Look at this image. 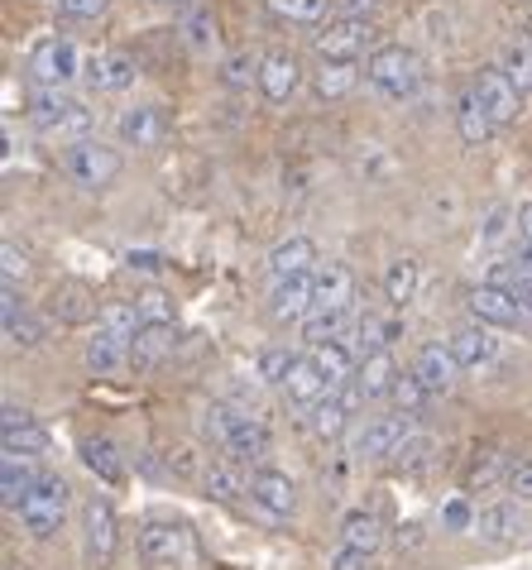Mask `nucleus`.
Masks as SVG:
<instances>
[{"label": "nucleus", "instance_id": "f257e3e1", "mask_svg": "<svg viewBox=\"0 0 532 570\" xmlns=\"http://www.w3.org/2000/svg\"><path fill=\"white\" fill-rule=\"evenodd\" d=\"M365 77L374 91H384V97H394V101H408L422 87V58L413 49H403V43H384V49L370 53Z\"/></svg>", "mask_w": 532, "mask_h": 570}, {"label": "nucleus", "instance_id": "f03ea898", "mask_svg": "<svg viewBox=\"0 0 532 570\" xmlns=\"http://www.w3.org/2000/svg\"><path fill=\"white\" fill-rule=\"evenodd\" d=\"M29 120L53 139H87L91 135V110L53 87H39L35 97H29Z\"/></svg>", "mask_w": 532, "mask_h": 570}, {"label": "nucleus", "instance_id": "7ed1b4c3", "mask_svg": "<svg viewBox=\"0 0 532 570\" xmlns=\"http://www.w3.org/2000/svg\"><path fill=\"white\" fill-rule=\"evenodd\" d=\"M14 513H20L29 537H53L62 528V518H68V484H62L58 474H43Z\"/></svg>", "mask_w": 532, "mask_h": 570}, {"label": "nucleus", "instance_id": "20e7f679", "mask_svg": "<svg viewBox=\"0 0 532 570\" xmlns=\"http://www.w3.org/2000/svg\"><path fill=\"white\" fill-rule=\"evenodd\" d=\"M29 77H35L39 87L62 91L72 77H82V53H77V43L72 39H58V35L39 39L35 53H29Z\"/></svg>", "mask_w": 532, "mask_h": 570}, {"label": "nucleus", "instance_id": "39448f33", "mask_svg": "<svg viewBox=\"0 0 532 570\" xmlns=\"http://www.w3.org/2000/svg\"><path fill=\"white\" fill-rule=\"evenodd\" d=\"M62 168H68V178L77 187H87V193H101V187H111L120 178V154L97 145V139H77L62 158Z\"/></svg>", "mask_w": 532, "mask_h": 570}, {"label": "nucleus", "instance_id": "423d86ee", "mask_svg": "<svg viewBox=\"0 0 532 570\" xmlns=\"http://www.w3.org/2000/svg\"><path fill=\"white\" fill-rule=\"evenodd\" d=\"M408 441H413V413H388V417H374L355 436V451L365 461H384V455H398Z\"/></svg>", "mask_w": 532, "mask_h": 570}, {"label": "nucleus", "instance_id": "0eeeda50", "mask_svg": "<svg viewBox=\"0 0 532 570\" xmlns=\"http://www.w3.org/2000/svg\"><path fill=\"white\" fill-rule=\"evenodd\" d=\"M471 312H475L480 326H499V331L523 326V316H528L519 307V297H513L509 288H499V283H480V288L471 293Z\"/></svg>", "mask_w": 532, "mask_h": 570}, {"label": "nucleus", "instance_id": "6e6552de", "mask_svg": "<svg viewBox=\"0 0 532 570\" xmlns=\"http://www.w3.org/2000/svg\"><path fill=\"white\" fill-rule=\"evenodd\" d=\"M471 91H475V97L484 101V110H490V116H494V125L519 120V97H523V91L509 82V72H504V68H480Z\"/></svg>", "mask_w": 532, "mask_h": 570}, {"label": "nucleus", "instance_id": "1a4fd4ad", "mask_svg": "<svg viewBox=\"0 0 532 570\" xmlns=\"http://www.w3.org/2000/svg\"><path fill=\"white\" fill-rule=\"evenodd\" d=\"M312 283H317V316H346L351 303H355V274L346 264H322L317 274H312Z\"/></svg>", "mask_w": 532, "mask_h": 570}, {"label": "nucleus", "instance_id": "9d476101", "mask_svg": "<svg viewBox=\"0 0 532 570\" xmlns=\"http://www.w3.org/2000/svg\"><path fill=\"white\" fill-rule=\"evenodd\" d=\"M370 39H374L370 20H336L317 35V53H322V62H355Z\"/></svg>", "mask_w": 532, "mask_h": 570}, {"label": "nucleus", "instance_id": "9b49d317", "mask_svg": "<svg viewBox=\"0 0 532 570\" xmlns=\"http://www.w3.org/2000/svg\"><path fill=\"white\" fill-rule=\"evenodd\" d=\"M82 528H87V557L97 561V566H111L116 561V547H120L116 509L106 499H91L87 513H82Z\"/></svg>", "mask_w": 532, "mask_h": 570}, {"label": "nucleus", "instance_id": "f8f14e48", "mask_svg": "<svg viewBox=\"0 0 532 570\" xmlns=\"http://www.w3.org/2000/svg\"><path fill=\"white\" fill-rule=\"evenodd\" d=\"M456 374H461V364L451 355V345H422L417 360H413V379L432 393V399H442V393L456 389Z\"/></svg>", "mask_w": 532, "mask_h": 570}, {"label": "nucleus", "instance_id": "ddd939ff", "mask_svg": "<svg viewBox=\"0 0 532 570\" xmlns=\"http://www.w3.org/2000/svg\"><path fill=\"white\" fill-rule=\"evenodd\" d=\"M139 551H145V561H154V566H183L193 557V542H187V532L178 522H149V528L139 532Z\"/></svg>", "mask_w": 532, "mask_h": 570}, {"label": "nucleus", "instance_id": "4468645a", "mask_svg": "<svg viewBox=\"0 0 532 570\" xmlns=\"http://www.w3.org/2000/svg\"><path fill=\"white\" fill-rule=\"evenodd\" d=\"M0 441H6L10 455H43L49 451V432H43L24 407H6V413H0Z\"/></svg>", "mask_w": 532, "mask_h": 570}, {"label": "nucleus", "instance_id": "2eb2a0df", "mask_svg": "<svg viewBox=\"0 0 532 570\" xmlns=\"http://www.w3.org/2000/svg\"><path fill=\"white\" fill-rule=\"evenodd\" d=\"M116 130H120L125 145H135V149H159L168 139V116L159 106H135L116 120Z\"/></svg>", "mask_w": 532, "mask_h": 570}, {"label": "nucleus", "instance_id": "dca6fc26", "mask_svg": "<svg viewBox=\"0 0 532 570\" xmlns=\"http://www.w3.org/2000/svg\"><path fill=\"white\" fill-rule=\"evenodd\" d=\"M312 307H317V283H312V274L274 283V297H269V316H274V322H307Z\"/></svg>", "mask_w": 532, "mask_h": 570}, {"label": "nucleus", "instance_id": "f3484780", "mask_svg": "<svg viewBox=\"0 0 532 570\" xmlns=\"http://www.w3.org/2000/svg\"><path fill=\"white\" fill-rule=\"evenodd\" d=\"M394 389H398V364L388 351H374L359 360V374H355V393H359V403H370V399H394Z\"/></svg>", "mask_w": 532, "mask_h": 570}, {"label": "nucleus", "instance_id": "a211bd4d", "mask_svg": "<svg viewBox=\"0 0 532 570\" xmlns=\"http://www.w3.org/2000/svg\"><path fill=\"white\" fill-rule=\"evenodd\" d=\"M297 87H303V62L293 53H269L259 68V91L269 97L274 106H284L288 97H297Z\"/></svg>", "mask_w": 532, "mask_h": 570}, {"label": "nucleus", "instance_id": "6ab92c4d", "mask_svg": "<svg viewBox=\"0 0 532 570\" xmlns=\"http://www.w3.org/2000/svg\"><path fill=\"white\" fill-rule=\"evenodd\" d=\"M317 268V245L307 235H293V240L274 245L269 249V278L274 283H288V278H307Z\"/></svg>", "mask_w": 532, "mask_h": 570}, {"label": "nucleus", "instance_id": "aec40b11", "mask_svg": "<svg viewBox=\"0 0 532 570\" xmlns=\"http://www.w3.org/2000/svg\"><path fill=\"white\" fill-rule=\"evenodd\" d=\"M236 465H259L264 455H269V432H264V422L259 417H249L240 413L236 426H230V436H226V446H221Z\"/></svg>", "mask_w": 532, "mask_h": 570}, {"label": "nucleus", "instance_id": "412c9836", "mask_svg": "<svg viewBox=\"0 0 532 570\" xmlns=\"http://www.w3.org/2000/svg\"><path fill=\"white\" fill-rule=\"evenodd\" d=\"M249 499H255L264 513L288 518L293 503H297V489H293L288 474H278V470H255V474H249Z\"/></svg>", "mask_w": 532, "mask_h": 570}, {"label": "nucleus", "instance_id": "4be33fe9", "mask_svg": "<svg viewBox=\"0 0 532 570\" xmlns=\"http://www.w3.org/2000/svg\"><path fill=\"white\" fill-rule=\"evenodd\" d=\"M174 355V326L168 322H145L130 341V364L135 370H159V364Z\"/></svg>", "mask_w": 532, "mask_h": 570}, {"label": "nucleus", "instance_id": "5701e85b", "mask_svg": "<svg viewBox=\"0 0 532 570\" xmlns=\"http://www.w3.org/2000/svg\"><path fill=\"white\" fill-rule=\"evenodd\" d=\"M0 331H6L10 345H39L43 341V322L29 307H20V297H14V288H6V297H0Z\"/></svg>", "mask_w": 532, "mask_h": 570}, {"label": "nucleus", "instance_id": "b1692460", "mask_svg": "<svg viewBox=\"0 0 532 570\" xmlns=\"http://www.w3.org/2000/svg\"><path fill=\"white\" fill-rule=\"evenodd\" d=\"M125 364H130V336H120V331L97 326V336L87 341V370L106 379V374L125 370Z\"/></svg>", "mask_w": 532, "mask_h": 570}, {"label": "nucleus", "instance_id": "393cba45", "mask_svg": "<svg viewBox=\"0 0 532 570\" xmlns=\"http://www.w3.org/2000/svg\"><path fill=\"white\" fill-rule=\"evenodd\" d=\"M446 345H451V355H456L461 370H484V364H494V355H499L490 326H480V322L475 326H461Z\"/></svg>", "mask_w": 532, "mask_h": 570}, {"label": "nucleus", "instance_id": "a878e982", "mask_svg": "<svg viewBox=\"0 0 532 570\" xmlns=\"http://www.w3.org/2000/svg\"><path fill=\"white\" fill-rule=\"evenodd\" d=\"M35 461H39V455H10V451H6V461H0V499H6L10 509H20L29 489L43 480Z\"/></svg>", "mask_w": 532, "mask_h": 570}, {"label": "nucleus", "instance_id": "bb28decb", "mask_svg": "<svg viewBox=\"0 0 532 570\" xmlns=\"http://www.w3.org/2000/svg\"><path fill=\"white\" fill-rule=\"evenodd\" d=\"M284 393L297 407H317L322 399H332V384H326V374L317 370V360H297L284 379Z\"/></svg>", "mask_w": 532, "mask_h": 570}, {"label": "nucleus", "instance_id": "cd10ccee", "mask_svg": "<svg viewBox=\"0 0 532 570\" xmlns=\"http://www.w3.org/2000/svg\"><path fill=\"white\" fill-rule=\"evenodd\" d=\"M312 360H317V370L326 374L332 393L351 389V384H355V374H359V364H355V355H351V345H346V341H322L317 351H312Z\"/></svg>", "mask_w": 532, "mask_h": 570}, {"label": "nucleus", "instance_id": "c85d7f7f", "mask_svg": "<svg viewBox=\"0 0 532 570\" xmlns=\"http://www.w3.org/2000/svg\"><path fill=\"white\" fill-rule=\"evenodd\" d=\"M135 58L130 53H97L87 62V82L97 87V91H125L135 82Z\"/></svg>", "mask_w": 532, "mask_h": 570}, {"label": "nucleus", "instance_id": "c756f323", "mask_svg": "<svg viewBox=\"0 0 532 570\" xmlns=\"http://www.w3.org/2000/svg\"><path fill=\"white\" fill-rule=\"evenodd\" d=\"M475 532L484 542H513V537L523 532V513L519 503H490V509L475 513Z\"/></svg>", "mask_w": 532, "mask_h": 570}, {"label": "nucleus", "instance_id": "7c9ffc66", "mask_svg": "<svg viewBox=\"0 0 532 570\" xmlns=\"http://www.w3.org/2000/svg\"><path fill=\"white\" fill-rule=\"evenodd\" d=\"M341 547L359 551V557H374V551L384 547V522L365 509H355L346 522H341Z\"/></svg>", "mask_w": 532, "mask_h": 570}, {"label": "nucleus", "instance_id": "2f4dec72", "mask_svg": "<svg viewBox=\"0 0 532 570\" xmlns=\"http://www.w3.org/2000/svg\"><path fill=\"white\" fill-rule=\"evenodd\" d=\"M513 465H519V461H513V455H504L499 446L480 451L475 461H471V470H465V489L475 494V489H494V484H504L509 474H513Z\"/></svg>", "mask_w": 532, "mask_h": 570}, {"label": "nucleus", "instance_id": "473e14b6", "mask_svg": "<svg viewBox=\"0 0 532 570\" xmlns=\"http://www.w3.org/2000/svg\"><path fill=\"white\" fill-rule=\"evenodd\" d=\"M456 130H461V139L465 145H484L499 125H494V116L484 110V101L475 97V91H465V97L456 101Z\"/></svg>", "mask_w": 532, "mask_h": 570}, {"label": "nucleus", "instance_id": "72a5a7b5", "mask_svg": "<svg viewBox=\"0 0 532 570\" xmlns=\"http://www.w3.org/2000/svg\"><path fill=\"white\" fill-rule=\"evenodd\" d=\"M307 426H312V436H322V441H336L341 432H346V422H351V403L341 399V393H332V399H322L317 407H307Z\"/></svg>", "mask_w": 532, "mask_h": 570}, {"label": "nucleus", "instance_id": "f704fd0d", "mask_svg": "<svg viewBox=\"0 0 532 570\" xmlns=\"http://www.w3.org/2000/svg\"><path fill=\"white\" fill-rule=\"evenodd\" d=\"M355 82H359V68L355 62H322V72H317V97L322 101H341V97H351L355 91Z\"/></svg>", "mask_w": 532, "mask_h": 570}, {"label": "nucleus", "instance_id": "c9c22d12", "mask_svg": "<svg viewBox=\"0 0 532 570\" xmlns=\"http://www.w3.org/2000/svg\"><path fill=\"white\" fill-rule=\"evenodd\" d=\"M384 297L394 307H408L413 297H417V264L413 259H394L388 264V274H384Z\"/></svg>", "mask_w": 532, "mask_h": 570}, {"label": "nucleus", "instance_id": "e433bc0d", "mask_svg": "<svg viewBox=\"0 0 532 570\" xmlns=\"http://www.w3.org/2000/svg\"><path fill=\"white\" fill-rule=\"evenodd\" d=\"M49 303H53V316H58V322H87V316L97 312V307H91V297H87L82 283H62V288H53Z\"/></svg>", "mask_w": 532, "mask_h": 570}, {"label": "nucleus", "instance_id": "4c0bfd02", "mask_svg": "<svg viewBox=\"0 0 532 570\" xmlns=\"http://www.w3.org/2000/svg\"><path fill=\"white\" fill-rule=\"evenodd\" d=\"M82 461H87L91 474H101V480H120V470H125L120 465V451L106 436H87L82 441Z\"/></svg>", "mask_w": 532, "mask_h": 570}, {"label": "nucleus", "instance_id": "58836bf2", "mask_svg": "<svg viewBox=\"0 0 532 570\" xmlns=\"http://www.w3.org/2000/svg\"><path fill=\"white\" fill-rule=\"evenodd\" d=\"M269 10L288 24H317L322 14L332 10V0H269Z\"/></svg>", "mask_w": 532, "mask_h": 570}, {"label": "nucleus", "instance_id": "ea45409f", "mask_svg": "<svg viewBox=\"0 0 532 570\" xmlns=\"http://www.w3.org/2000/svg\"><path fill=\"white\" fill-rule=\"evenodd\" d=\"M201 484H207V494H211V499H221V503H230V499H240V494H245V484H240L236 465H207Z\"/></svg>", "mask_w": 532, "mask_h": 570}, {"label": "nucleus", "instance_id": "a19ab883", "mask_svg": "<svg viewBox=\"0 0 532 570\" xmlns=\"http://www.w3.org/2000/svg\"><path fill=\"white\" fill-rule=\"evenodd\" d=\"M135 312H139V322H168V326H174V297H168L164 288H145V293H139Z\"/></svg>", "mask_w": 532, "mask_h": 570}, {"label": "nucleus", "instance_id": "79ce46f5", "mask_svg": "<svg viewBox=\"0 0 532 570\" xmlns=\"http://www.w3.org/2000/svg\"><path fill=\"white\" fill-rule=\"evenodd\" d=\"M388 336H394V326H388L384 316H365V322L355 326V351L374 355V351H384V345H388Z\"/></svg>", "mask_w": 532, "mask_h": 570}, {"label": "nucleus", "instance_id": "37998d69", "mask_svg": "<svg viewBox=\"0 0 532 570\" xmlns=\"http://www.w3.org/2000/svg\"><path fill=\"white\" fill-rule=\"evenodd\" d=\"M504 72L519 91H532V43H513L504 53Z\"/></svg>", "mask_w": 532, "mask_h": 570}, {"label": "nucleus", "instance_id": "c03bdc74", "mask_svg": "<svg viewBox=\"0 0 532 570\" xmlns=\"http://www.w3.org/2000/svg\"><path fill=\"white\" fill-rule=\"evenodd\" d=\"M236 407H226V403H211L207 413H201V432H207L216 446H226V436H230V426H236Z\"/></svg>", "mask_w": 532, "mask_h": 570}, {"label": "nucleus", "instance_id": "a18cd8bd", "mask_svg": "<svg viewBox=\"0 0 532 570\" xmlns=\"http://www.w3.org/2000/svg\"><path fill=\"white\" fill-rule=\"evenodd\" d=\"M183 35H187V43H193V49L201 53V49H211V43H216V20H211L207 10H193V14L183 20Z\"/></svg>", "mask_w": 532, "mask_h": 570}, {"label": "nucleus", "instance_id": "49530a36", "mask_svg": "<svg viewBox=\"0 0 532 570\" xmlns=\"http://www.w3.org/2000/svg\"><path fill=\"white\" fill-rule=\"evenodd\" d=\"M259 68H264V58H249V53H236V58H226V87H249V82H259Z\"/></svg>", "mask_w": 532, "mask_h": 570}, {"label": "nucleus", "instance_id": "de8ad7c7", "mask_svg": "<svg viewBox=\"0 0 532 570\" xmlns=\"http://www.w3.org/2000/svg\"><path fill=\"white\" fill-rule=\"evenodd\" d=\"M293 364H297V355H288V351H264L259 355V379L264 384H284Z\"/></svg>", "mask_w": 532, "mask_h": 570}, {"label": "nucleus", "instance_id": "09e8293b", "mask_svg": "<svg viewBox=\"0 0 532 570\" xmlns=\"http://www.w3.org/2000/svg\"><path fill=\"white\" fill-rule=\"evenodd\" d=\"M427 399H432V393L422 389L413 374H408V379H398V389H394V403H398V413H413V417H417V407L427 403Z\"/></svg>", "mask_w": 532, "mask_h": 570}, {"label": "nucleus", "instance_id": "8fccbe9b", "mask_svg": "<svg viewBox=\"0 0 532 570\" xmlns=\"http://www.w3.org/2000/svg\"><path fill=\"white\" fill-rule=\"evenodd\" d=\"M0 274H6V288H14V283H24V278H29V259H24L10 240L0 245Z\"/></svg>", "mask_w": 532, "mask_h": 570}, {"label": "nucleus", "instance_id": "3c124183", "mask_svg": "<svg viewBox=\"0 0 532 570\" xmlns=\"http://www.w3.org/2000/svg\"><path fill=\"white\" fill-rule=\"evenodd\" d=\"M58 6L68 20H101V14L111 10V0H58Z\"/></svg>", "mask_w": 532, "mask_h": 570}, {"label": "nucleus", "instance_id": "603ef678", "mask_svg": "<svg viewBox=\"0 0 532 570\" xmlns=\"http://www.w3.org/2000/svg\"><path fill=\"white\" fill-rule=\"evenodd\" d=\"M380 6L384 0H332V10L341 14V20H370Z\"/></svg>", "mask_w": 532, "mask_h": 570}, {"label": "nucleus", "instance_id": "864d4df0", "mask_svg": "<svg viewBox=\"0 0 532 570\" xmlns=\"http://www.w3.org/2000/svg\"><path fill=\"white\" fill-rule=\"evenodd\" d=\"M499 288H509L513 297H519V307L532 316V278H528V274H519V268H513V274H509L504 283H499Z\"/></svg>", "mask_w": 532, "mask_h": 570}, {"label": "nucleus", "instance_id": "5fc2aeb1", "mask_svg": "<svg viewBox=\"0 0 532 570\" xmlns=\"http://www.w3.org/2000/svg\"><path fill=\"white\" fill-rule=\"evenodd\" d=\"M509 489L519 499H532V455H523L519 465H513V474H509Z\"/></svg>", "mask_w": 532, "mask_h": 570}, {"label": "nucleus", "instance_id": "6e6d98bb", "mask_svg": "<svg viewBox=\"0 0 532 570\" xmlns=\"http://www.w3.org/2000/svg\"><path fill=\"white\" fill-rule=\"evenodd\" d=\"M332 570H370V557H359V551H351V547H336Z\"/></svg>", "mask_w": 532, "mask_h": 570}, {"label": "nucleus", "instance_id": "4d7b16f0", "mask_svg": "<svg viewBox=\"0 0 532 570\" xmlns=\"http://www.w3.org/2000/svg\"><path fill=\"white\" fill-rule=\"evenodd\" d=\"M446 522L451 528H471V509L465 503H446Z\"/></svg>", "mask_w": 532, "mask_h": 570}, {"label": "nucleus", "instance_id": "13d9d810", "mask_svg": "<svg viewBox=\"0 0 532 570\" xmlns=\"http://www.w3.org/2000/svg\"><path fill=\"white\" fill-rule=\"evenodd\" d=\"M519 235L532 245V202H528V207H519Z\"/></svg>", "mask_w": 532, "mask_h": 570}, {"label": "nucleus", "instance_id": "bf43d9fd", "mask_svg": "<svg viewBox=\"0 0 532 570\" xmlns=\"http://www.w3.org/2000/svg\"><path fill=\"white\" fill-rule=\"evenodd\" d=\"M513 268H519V274H528L532 278V245L523 240V249H519V264H513Z\"/></svg>", "mask_w": 532, "mask_h": 570}, {"label": "nucleus", "instance_id": "052dcab7", "mask_svg": "<svg viewBox=\"0 0 532 570\" xmlns=\"http://www.w3.org/2000/svg\"><path fill=\"white\" fill-rule=\"evenodd\" d=\"M523 35H528V43H532V14H528V24H523Z\"/></svg>", "mask_w": 532, "mask_h": 570}, {"label": "nucleus", "instance_id": "680f3d73", "mask_svg": "<svg viewBox=\"0 0 532 570\" xmlns=\"http://www.w3.org/2000/svg\"><path fill=\"white\" fill-rule=\"evenodd\" d=\"M164 6H187V0H164Z\"/></svg>", "mask_w": 532, "mask_h": 570}]
</instances>
